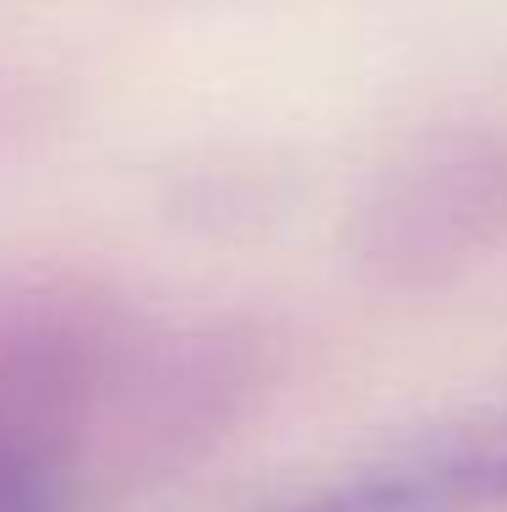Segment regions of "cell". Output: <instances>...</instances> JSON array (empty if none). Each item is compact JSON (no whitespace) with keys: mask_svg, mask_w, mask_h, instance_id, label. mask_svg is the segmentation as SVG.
I'll return each mask as SVG.
<instances>
[{"mask_svg":"<svg viewBox=\"0 0 507 512\" xmlns=\"http://www.w3.org/2000/svg\"><path fill=\"white\" fill-rule=\"evenodd\" d=\"M507 246V131L469 126L398 158L349 229L360 273L431 289Z\"/></svg>","mask_w":507,"mask_h":512,"instance_id":"2","label":"cell"},{"mask_svg":"<svg viewBox=\"0 0 507 512\" xmlns=\"http://www.w3.org/2000/svg\"><path fill=\"white\" fill-rule=\"evenodd\" d=\"M153 327L77 278H0V512L131 485L126 414Z\"/></svg>","mask_w":507,"mask_h":512,"instance_id":"1","label":"cell"},{"mask_svg":"<svg viewBox=\"0 0 507 512\" xmlns=\"http://www.w3.org/2000/svg\"><path fill=\"white\" fill-rule=\"evenodd\" d=\"M507 507V414L453 431L404 458L349 474L284 512H480Z\"/></svg>","mask_w":507,"mask_h":512,"instance_id":"3","label":"cell"}]
</instances>
